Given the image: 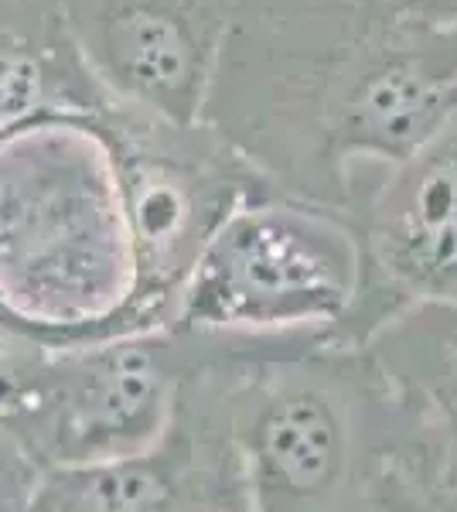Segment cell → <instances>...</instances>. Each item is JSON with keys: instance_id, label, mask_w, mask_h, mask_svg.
<instances>
[{"instance_id": "obj_2", "label": "cell", "mask_w": 457, "mask_h": 512, "mask_svg": "<svg viewBox=\"0 0 457 512\" xmlns=\"http://www.w3.org/2000/svg\"><path fill=\"white\" fill-rule=\"evenodd\" d=\"M0 321L48 349L151 332L113 147L93 113L0 130Z\"/></svg>"}, {"instance_id": "obj_9", "label": "cell", "mask_w": 457, "mask_h": 512, "mask_svg": "<svg viewBox=\"0 0 457 512\" xmlns=\"http://www.w3.org/2000/svg\"><path fill=\"white\" fill-rule=\"evenodd\" d=\"M52 349L0 321V424L14 431L38 393Z\"/></svg>"}, {"instance_id": "obj_3", "label": "cell", "mask_w": 457, "mask_h": 512, "mask_svg": "<svg viewBox=\"0 0 457 512\" xmlns=\"http://www.w3.org/2000/svg\"><path fill=\"white\" fill-rule=\"evenodd\" d=\"M362 294L355 219L290 195L249 198L215 229L168 328L219 338L335 335L348 342Z\"/></svg>"}, {"instance_id": "obj_10", "label": "cell", "mask_w": 457, "mask_h": 512, "mask_svg": "<svg viewBox=\"0 0 457 512\" xmlns=\"http://www.w3.org/2000/svg\"><path fill=\"white\" fill-rule=\"evenodd\" d=\"M41 482V465L18 441V434L0 424V512H28Z\"/></svg>"}, {"instance_id": "obj_7", "label": "cell", "mask_w": 457, "mask_h": 512, "mask_svg": "<svg viewBox=\"0 0 457 512\" xmlns=\"http://www.w3.org/2000/svg\"><path fill=\"white\" fill-rule=\"evenodd\" d=\"M437 393V390H434ZM382 512H457V478L447 458V424L437 400L430 431L393 465L379 495Z\"/></svg>"}, {"instance_id": "obj_5", "label": "cell", "mask_w": 457, "mask_h": 512, "mask_svg": "<svg viewBox=\"0 0 457 512\" xmlns=\"http://www.w3.org/2000/svg\"><path fill=\"white\" fill-rule=\"evenodd\" d=\"M205 349V335L178 328L52 349L14 434L41 472L154 448L171 427L188 376L205 362Z\"/></svg>"}, {"instance_id": "obj_11", "label": "cell", "mask_w": 457, "mask_h": 512, "mask_svg": "<svg viewBox=\"0 0 457 512\" xmlns=\"http://www.w3.org/2000/svg\"><path fill=\"white\" fill-rule=\"evenodd\" d=\"M454 359H457V321H454Z\"/></svg>"}, {"instance_id": "obj_4", "label": "cell", "mask_w": 457, "mask_h": 512, "mask_svg": "<svg viewBox=\"0 0 457 512\" xmlns=\"http://www.w3.org/2000/svg\"><path fill=\"white\" fill-rule=\"evenodd\" d=\"M113 147L137 253L144 328H168L178 294L215 229L249 198L280 192L226 140L106 99L93 113ZM284 195V192H280Z\"/></svg>"}, {"instance_id": "obj_1", "label": "cell", "mask_w": 457, "mask_h": 512, "mask_svg": "<svg viewBox=\"0 0 457 512\" xmlns=\"http://www.w3.org/2000/svg\"><path fill=\"white\" fill-rule=\"evenodd\" d=\"M209 338L249 512H382L393 465L437 417L400 338Z\"/></svg>"}, {"instance_id": "obj_6", "label": "cell", "mask_w": 457, "mask_h": 512, "mask_svg": "<svg viewBox=\"0 0 457 512\" xmlns=\"http://www.w3.org/2000/svg\"><path fill=\"white\" fill-rule=\"evenodd\" d=\"M352 219L362 239V294L348 342H372L417 311L457 315V110L389 164Z\"/></svg>"}, {"instance_id": "obj_8", "label": "cell", "mask_w": 457, "mask_h": 512, "mask_svg": "<svg viewBox=\"0 0 457 512\" xmlns=\"http://www.w3.org/2000/svg\"><path fill=\"white\" fill-rule=\"evenodd\" d=\"M454 321L451 311H417L396 325V335L406 342V349L417 355L423 373L430 376L444 410L447 424V458L457 478V359H454Z\"/></svg>"}]
</instances>
